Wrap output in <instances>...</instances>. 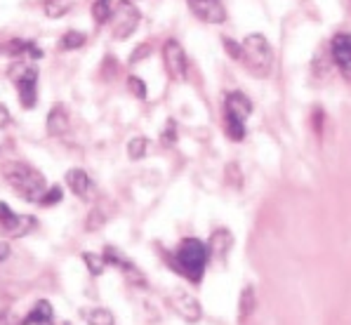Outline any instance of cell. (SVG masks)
Wrapping results in <instances>:
<instances>
[{
  "mask_svg": "<svg viewBox=\"0 0 351 325\" xmlns=\"http://www.w3.org/2000/svg\"><path fill=\"white\" fill-rule=\"evenodd\" d=\"M10 78L19 92V104L24 108H34L38 101V67L34 59H21L10 67Z\"/></svg>",
  "mask_w": 351,
  "mask_h": 325,
  "instance_id": "5b68a950",
  "label": "cell"
},
{
  "mask_svg": "<svg viewBox=\"0 0 351 325\" xmlns=\"http://www.w3.org/2000/svg\"><path fill=\"white\" fill-rule=\"evenodd\" d=\"M231 245H234V236H231V231L229 229H217V231H213V236H210L208 254L224 262V257L229 254Z\"/></svg>",
  "mask_w": 351,
  "mask_h": 325,
  "instance_id": "9a60e30c",
  "label": "cell"
},
{
  "mask_svg": "<svg viewBox=\"0 0 351 325\" xmlns=\"http://www.w3.org/2000/svg\"><path fill=\"white\" fill-rule=\"evenodd\" d=\"M62 198H64L62 186H50L45 193H43V198H40V203H38V205H43V208H50V205H57Z\"/></svg>",
  "mask_w": 351,
  "mask_h": 325,
  "instance_id": "cb8c5ba5",
  "label": "cell"
},
{
  "mask_svg": "<svg viewBox=\"0 0 351 325\" xmlns=\"http://www.w3.org/2000/svg\"><path fill=\"white\" fill-rule=\"evenodd\" d=\"M101 257H104L106 264L121 269V274L125 276V280H128L130 285H134V288H147V278H144V274L139 271V267L128 257V254H123L121 250H118V248L106 245Z\"/></svg>",
  "mask_w": 351,
  "mask_h": 325,
  "instance_id": "ba28073f",
  "label": "cell"
},
{
  "mask_svg": "<svg viewBox=\"0 0 351 325\" xmlns=\"http://www.w3.org/2000/svg\"><path fill=\"white\" fill-rule=\"evenodd\" d=\"M83 262H85V267H88V271L93 276H101L106 271L104 257H99V254H95V252H83Z\"/></svg>",
  "mask_w": 351,
  "mask_h": 325,
  "instance_id": "603a6c76",
  "label": "cell"
},
{
  "mask_svg": "<svg viewBox=\"0 0 351 325\" xmlns=\"http://www.w3.org/2000/svg\"><path fill=\"white\" fill-rule=\"evenodd\" d=\"M243 57L241 62L245 64V69L257 78H267L274 69V50L269 45V40L262 34H250L245 36V40L241 43Z\"/></svg>",
  "mask_w": 351,
  "mask_h": 325,
  "instance_id": "3957f363",
  "label": "cell"
},
{
  "mask_svg": "<svg viewBox=\"0 0 351 325\" xmlns=\"http://www.w3.org/2000/svg\"><path fill=\"white\" fill-rule=\"evenodd\" d=\"M147 146H149V139L147 137H134V139H130V144H128L130 160H142L144 156H147Z\"/></svg>",
  "mask_w": 351,
  "mask_h": 325,
  "instance_id": "7402d4cb",
  "label": "cell"
},
{
  "mask_svg": "<svg viewBox=\"0 0 351 325\" xmlns=\"http://www.w3.org/2000/svg\"><path fill=\"white\" fill-rule=\"evenodd\" d=\"M104 221H106V217L101 215V210H97V208H95L93 213H90L88 221H85V229H88V231H97L101 224H104Z\"/></svg>",
  "mask_w": 351,
  "mask_h": 325,
  "instance_id": "484cf974",
  "label": "cell"
},
{
  "mask_svg": "<svg viewBox=\"0 0 351 325\" xmlns=\"http://www.w3.org/2000/svg\"><path fill=\"white\" fill-rule=\"evenodd\" d=\"M66 184L75 196L83 200H88L90 193H93V180H90L88 172L80 170V167H71V170L66 172Z\"/></svg>",
  "mask_w": 351,
  "mask_h": 325,
  "instance_id": "4fadbf2b",
  "label": "cell"
},
{
  "mask_svg": "<svg viewBox=\"0 0 351 325\" xmlns=\"http://www.w3.org/2000/svg\"><path fill=\"white\" fill-rule=\"evenodd\" d=\"M83 316L88 325H116V318H113V313L106 306H95L90 311H85Z\"/></svg>",
  "mask_w": 351,
  "mask_h": 325,
  "instance_id": "ac0fdd59",
  "label": "cell"
},
{
  "mask_svg": "<svg viewBox=\"0 0 351 325\" xmlns=\"http://www.w3.org/2000/svg\"><path fill=\"white\" fill-rule=\"evenodd\" d=\"M85 40H88V36L80 34V31H66L62 36V40H59V47L62 50H80L85 45Z\"/></svg>",
  "mask_w": 351,
  "mask_h": 325,
  "instance_id": "d6986e66",
  "label": "cell"
},
{
  "mask_svg": "<svg viewBox=\"0 0 351 325\" xmlns=\"http://www.w3.org/2000/svg\"><path fill=\"white\" fill-rule=\"evenodd\" d=\"M222 43H224V50L229 52V57H234L236 62H241V57H243V50H241V43H236V40H231V38H222Z\"/></svg>",
  "mask_w": 351,
  "mask_h": 325,
  "instance_id": "4316f807",
  "label": "cell"
},
{
  "mask_svg": "<svg viewBox=\"0 0 351 325\" xmlns=\"http://www.w3.org/2000/svg\"><path fill=\"white\" fill-rule=\"evenodd\" d=\"M109 21L113 24V36L118 40H125V38H130L137 31L142 14H139L137 5H132L130 0H118V3H113V12Z\"/></svg>",
  "mask_w": 351,
  "mask_h": 325,
  "instance_id": "8992f818",
  "label": "cell"
},
{
  "mask_svg": "<svg viewBox=\"0 0 351 325\" xmlns=\"http://www.w3.org/2000/svg\"><path fill=\"white\" fill-rule=\"evenodd\" d=\"M186 3L193 17H198L205 24H224L226 21V10L222 0H186Z\"/></svg>",
  "mask_w": 351,
  "mask_h": 325,
  "instance_id": "8fae6325",
  "label": "cell"
},
{
  "mask_svg": "<svg viewBox=\"0 0 351 325\" xmlns=\"http://www.w3.org/2000/svg\"><path fill=\"white\" fill-rule=\"evenodd\" d=\"M151 54V45L149 43H144L142 47H139V50H134L132 54H130V64H137V62H142L144 57H149Z\"/></svg>",
  "mask_w": 351,
  "mask_h": 325,
  "instance_id": "f1b7e54d",
  "label": "cell"
},
{
  "mask_svg": "<svg viewBox=\"0 0 351 325\" xmlns=\"http://www.w3.org/2000/svg\"><path fill=\"white\" fill-rule=\"evenodd\" d=\"M0 226L10 238H21L29 236L31 231H36L38 219L34 215H17L8 203L0 200Z\"/></svg>",
  "mask_w": 351,
  "mask_h": 325,
  "instance_id": "52a82bcc",
  "label": "cell"
},
{
  "mask_svg": "<svg viewBox=\"0 0 351 325\" xmlns=\"http://www.w3.org/2000/svg\"><path fill=\"white\" fill-rule=\"evenodd\" d=\"M257 309V295H255V288L252 285H245L241 292V300H239V321L245 323L247 318L255 313Z\"/></svg>",
  "mask_w": 351,
  "mask_h": 325,
  "instance_id": "e0dca14e",
  "label": "cell"
},
{
  "mask_svg": "<svg viewBox=\"0 0 351 325\" xmlns=\"http://www.w3.org/2000/svg\"><path fill=\"white\" fill-rule=\"evenodd\" d=\"M0 325H19V318H14L12 311H5V309H0Z\"/></svg>",
  "mask_w": 351,
  "mask_h": 325,
  "instance_id": "f546056e",
  "label": "cell"
},
{
  "mask_svg": "<svg viewBox=\"0 0 351 325\" xmlns=\"http://www.w3.org/2000/svg\"><path fill=\"white\" fill-rule=\"evenodd\" d=\"M111 12H113V5L111 0H95L93 5V17L97 24H106L111 19Z\"/></svg>",
  "mask_w": 351,
  "mask_h": 325,
  "instance_id": "44dd1931",
  "label": "cell"
},
{
  "mask_svg": "<svg viewBox=\"0 0 351 325\" xmlns=\"http://www.w3.org/2000/svg\"><path fill=\"white\" fill-rule=\"evenodd\" d=\"M38 325H55V323H52V321H45V323H38Z\"/></svg>",
  "mask_w": 351,
  "mask_h": 325,
  "instance_id": "d6a6232c",
  "label": "cell"
},
{
  "mask_svg": "<svg viewBox=\"0 0 351 325\" xmlns=\"http://www.w3.org/2000/svg\"><path fill=\"white\" fill-rule=\"evenodd\" d=\"M45 128H47V134L50 137H62L66 134L69 130V111L64 104H55L47 113V121H45Z\"/></svg>",
  "mask_w": 351,
  "mask_h": 325,
  "instance_id": "5bb4252c",
  "label": "cell"
},
{
  "mask_svg": "<svg viewBox=\"0 0 351 325\" xmlns=\"http://www.w3.org/2000/svg\"><path fill=\"white\" fill-rule=\"evenodd\" d=\"M55 316V309L47 300H40L31 306V311L26 313V318H19V325H38V323H45V321H52Z\"/></svg>",
  "mask_w": 351,
  "mask_h": 325,
  "instance_id": "2e32d148",
  "label": "cell"
},
{
  "mask_svg": "<svg viewBox=\"0 0 351 325\" xmlns=\"http://www.w3.org/2000/svg\"><path fill=\"white\" fill-rule=\"evenodd\" d=\"M3 177L26 203H40L43 193L47 191V182L34 165L21 160H10L3 165Z\"/></svg>",
  "mask_w": 351,
  "mask_h": 325,
  "instance_id": "6da1fadb",
  "label": "cell"
},
{
  "mask_svg": "<svg viewBox=\"0 0 351 325\" xmlns=\"http://www.w3.org/2000/svg\"><path fill=\"white\" fill-rule=\"evenodd\" d=\"M163 59H165V69L172 75V80H186L189 73V62H186V52L175 38L165 40L163 45Z\"/></svg>",
  "mask_w": 351,
  "mask_h": 325,
  "instance_id": "9c48e42d",
  "label": "cell"
},
{
  "mask_svg": "<svg viewBox=\"0 0 351 325\" xmlns=\"http://www.w3.org/2000/svg\"><path fill=\"white\" fill-rule=\"evenodd\" d=\"M128 88L134 97H137V99H147V85H144V80L139 78V75H130Z\"/></svg>",
  "mask_w": 351,
  "mask_h": 325,
  "instance_id": "d4e9b609",
  "label": "cell"
},
{
  "mask_svg": "<svg viewBox=\"0 0 351 325\" xmlns=\"http://www.w3.org/2000/svg\"><path fill=\"white\" fill-rule=\"evenodd\" d=\"M252 113V101L243 92H229L224 99V123L226 134L234 142H243L245 139V121Z\"/></svg>",
  "mask_w": 351,
  "mask_h": 325,
  "instance_id": "277c9868",
  "label": "cell"
},
{
  "mask_svg": "<svg viewBox=\"0 0 351 325\" xmlns=\"http://www.w3.org/2000/svg\"><path fill=\"white\" fill-rule=\"evenodd\" d=\"M12 254V248H10L8 241H0V262H5V259Z\"/></svg>",
  "mask_w": 351,
  "mask_h": 325,
  "instance_id": "1f68e13d",
  "label": "cell"
},
{
  "mask_svg": "<svg viewBox=\"0 0 351 325\" xmlns=\"http://www.w3.org/2000/svg\"><path fill=\"white\" fill-rule=\"evenodd\" d=\"M208 245L198 238H184V241L177 245L175 254L170 259L172 271H177L180 276H184L191 283H201L205 267H208Z\"/></svg>",
  "mask_w": 351,
  "mask_h": 325,
  "instance_id": "7a4b0ae2",
  "label": "cell"
},
{
  "mask_svg": "<svg viewBox=\"0 0 351 325\" xmlns=\"http://www.w3.org/2000/svg\"><path fill=\"white\" fill-rule=\"evenodd\" d=\"M175 142H177V125H175V121H167V128L163 132V144L172 146Z\"/></svg>",
  "mask_w": 351,
  "mask_h": 325,
  "instance_id": "83f0119b",
  "label": "cell"
},
{
  "mask_svg": "<svg viewBox=\"0 0 351 325\" xmlns=\"http://www.w3.org/2000/svg\"><path fill=\"white\" fill-rule=\"evenodd\" d=\"M10 121H12V116H10V108L5 106V104H0V130L8 128Z\"/></svg>",
  "mask_w": 351,
  "mask_h": 325,
  "instance_id": "4dcf8cb0",
  "label": "cell"
},
{
  "mask_svg": "<svg viewBox=\"0 0 351 325\" xmlns=\"http://www.w3.org/2000/svg\"><path fill=\"white\" fill-rule=\"evenodd\" d=\"M43 10H45V14L50 19H59L71 10V0H47V3L43 5Z\"/></svg>",
  "mask_w": 351,
  "mask_h": 325,
  "instance_id": "ffe728a7",
  "label": "cell"
},
{
  "mask_svg": "<svg viewBox=\"0 0 351 325\" xmlns=\"http://www.w3.org/2000/svg\"><path fill=\"white\" fill-rule=\"evenodd\" d=\"M170 304L172 309H175V313L182 318V321H186L189 325L198 323L203 316V306L201 302L196 300V297L191 295V292L186 290H175L170 295Z\"/></svg>",
  "mask_w": 351,
  "mask_h": 325,
  "instance_id": "30bf717a",
  "label": "cell"
},
{
  "mask_svg": "<svg viewBox=\"0 0 351 325\" xmlns=\"http://www.w3.org/2000/svg\"><path fill=\"white\" fill-rule=\"evenodd\" d=\"M332 59L337 64L339 73L351 83V34H337L330 43Z\"/></svg>",
  "mask_w": 351,
  "mask_h": 325,
  "instance_id": "7c38bea8",
  "label": "cell"
}]
</instances>
